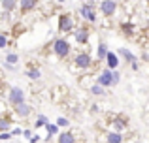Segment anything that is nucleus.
<instances>
[{"mask_svg":"<svg viewBox=\"0 0 149 143\" xmlns=\"http://www.w3.org/2000/svg\"><path fill=\"white\" fill-rule=\"evenodd\" d=\"M57 28H58V32H62V34L72 32V30L76 28V19H74L70 13H61V15H58V25H57Z\"/></svg>","mask_w":149,"mask_h":143,"instance_id":"f257e3e1","label":"nucleus"},{"mask_svg":"<svg viewBox=\"0 0 149 143\" xmlns=\"http://www.w3.org/2000/svg\"><path fill=\"white\" fill-rule=\"evenodd\" d=\"M53 51H55V55H57L58 59H66L72 49H70L68 40H64V38H57V40L53 41Z\"/></svg>","mask_w":149,"mask_h":143,"instance_id":"f03ea898","label":"nucleus"},{"mask_svg":"<svg viewBox=\"0 0 149 143\" xmlns=\"http://www.w3.org/2000/svg\"><path fill=\"white\" fill-rule=\"evenodd\" d=\"M74 64H76L79 70H89V68L93 66V59L89 53H77L76 57H74Z\"/></svg>","mask_w":149,"mask_h":143,"instance_id":"7ed1b4c3","label":"nucleus"},{"mask_svg":"<svg viewBox=\"0 0 149 143\" xmlns=\"http://www.w3.org/2000/svg\"><path fill=\"white\" fill-rule=\"evenodd\" d=\"M89 36H91V28H89L87 25H81L79 28H76V32H74L76 41H77V44H81V45H87Z\"/></svg>","mask_w":149,"mask_h":143,"instance_id":"20e7f679","label":"nucleus"},{"mask_svg":"<svg viewBox=\"0 0 149 143\" xmlns=\"http://www.w3.org/2000/svg\"><path fill=\"white\" fill-rule=\"evenodd\" d=\"M79 13H81V17H83L85 21H89V23H95V21H96L95 4H93V2H89V4H83V6L79 8Z\"/></svg>","mask_w":149,"mask_h":143,"instance_id":"39448f33","label":"nucleus"},{"mask_svg":"<svg viewBox=\"0 0 149 143\" xmlns=\"http://www.w3.org/2000/svg\"><path fill=\"white\" fill-rule=\"evenodd\" d=\"M100 11L104 17H111L117 11V2L115 0H102L100 2Z\"/></svg>","mask_w":149,"mask_h":143,"instance_id":"423d86ee","label":"nucleus"},{"mask_svg":"<svg viewBox=\"0 0 149 143\" xmlns=\"http://www.w3.org/2000/svg\"><path fill=\"white\" fill-rule=\"evenodd\" d=\"M96 83L98 85H102V87H113V73H111V70H104V72H100V75H98V79H96Z\"/></svg>","mask_w":149,"mask_h":143,"instance_id":"0eeeda50","label":"nucleus"},{"mask_svg":"<svg viewBox=\"0 0 149 143\" xmlns=\"http://www.w3.org/2000/svg\"><path fill=\"white\" fill-rule=\"evenodd\" d=\"M25 102V92H23V88L19 87H13L10 90V104L11 106H17V104Z\"/></svg>","mask_w":149,"mask_h":143,"instance_id":"6e6552de","label":"nucleus"},{"mask_svg":"<svg viewBox=\"0 0 149 143\" xmlns=\"http://www.w3.org/2000/svg\"><path fill=\"white\" fill-rule=\"evenodd\" d=\"M13 113L17 115V117H29L30 113H32V107L29 106L26 102H21V104H17V106H13Z\"/></svg>","mask_w":149,"mask_h":143,"instance_id":"1a4fd4ad","label":"nucleus"},{"mask_svg":"<svg viewBox=\"0 0 149 143\" xmlns=\"http://www.w3.org/2000/svg\"><path fill=\"white\" fill-rule=\"evenodd\" d=\"M106 62H108L109 70H115V68L119 66V55L113 53V51H108V53H106Z\"/></svg>","mask_w":149,"mask_h":143,"instance_id":"9d476101","label":"nucleus"},{"mask_svg":"<svg viewBox=\"0 0 149 143\" xmlns=\"http://www.w3.org/2000/svg\"><path fill=\"white\" fill-rule=\"evenodd\" d=\"M36 4H38V0H21V2H19V10H21V13L25 15V13H29L30 10H34Z\"/></svg>","mask_w":149,"mask_h":143,"instance_id":"9b49d317","label":"nucleus"},{"mask_svg":"<svg viewBox=\"0 0 149 143\" xmlns=\"http://www.w3.org/2000/svg\"><path fill=\"white\" fill-rule=\"evenodd\" d=\"M58 143H76V134L70 132V130L61 132L58 134Z\"/></svg>","mask_w":149,"mask_h":143,"instance_id":"f8f14e48","label":"nucleus"},{"mask_svg":"<svg viewBox=\"0 0 149 143\" xmlns=\"http://www.w3.org/2000/svg\"><path fill=\"white\" fill-rule=\"evenodd\" d=\"M11 122H13V119H11V115H10V113L0 115V132H6V130H10Z\"/></svg>","mask_w":149,"mask_h":143,"instance_id":"ddd939ff","label":"nucleus"},{"mask_svg":"<svg viewBox=\"0 0 149 143\" xmlns=\"http://www.w3.org/2000/svg\"><path fill=\"white\" fill-rule=\"evenodd\" d=\"M106 141L108 143H123V134L113 130V132H108L106 134Z\"/></svg>","mask_w":149,"mask_h":143,"instance_id":"4468645a","label":"nucleus"},{"mask_svg":"<svg viewBox=\"0 0 149 143\" xmlns=\"http://www.w3.org/2000/svg\"><path fill=\"white\" fill-rule=\"evenodd\" d=\"M113 126H115L117 132H123V130L128 126V119H127V117H115V121H113Z\"/></svg>","mask_w":149,"mask_h":143,"instance_id":"2eb2a0df","label":"nucleus"},{"mask_svg":"<svg viewBox=\"0 0 149 143\" xmlns=\"http://www.w3.org/2000/svg\"><path fill=\"white\" fill-rule=\"evenodd\" d=\"M119 28H121V32H123L127 38H132V36H134V25H132V23H121Z\"/></svg>","mask_w":149,"mask_h":143,"instance_id":"dca6fc26","label":"nucleus"},{"mask_svg":"<svg viewBox=\"0 0 149 143\" xmlns=\"http://www.w3.org/2000/svg\"><path fill=\"white\" fill-rule=\"evenodd\" d=\"M26 77L29 79H40V70L38 68H34V66H26Z\"/></svg>","mask_w":149,"mask_h":143,"instance_id":"f3484780","label":"nucleus"},{"mask_svg":"<svg viewBox=\"0 0 149 143\" xmlns=\"http://www.w3.org/2000/svg\"><path fill=\"white\" fill-rule=\"evenodd\" d=\"M15 0H2V10L6 11V13H10V11H13L15 10Z\"/></svg>","mask_w":149,"mask_h":143,"instance_id":"a211bd4d","label":"nucleus"},{"mask_svg":"<svg viewBox=\"0 0 149 143\" xmlns=\"http://www.w3.org/2000/svg\"><path fill=\"white\" fill-rule=\"evenodd\" d=\"M117 55L125 57V60H127V62H132V60H136V57L132 55V53L128 51V49H119V53H117Z\"/></svg>","mask_w":149,"mask_h":143,"instance_id":"6ab92c4d","label":"nucleus"},{"mask_svg":"<svg viewBox=\"0 0 149 143\" xmlns=\"http://www.w3.org/2000/svg\"><path fill=\"white\" fill-rule=\"evenodd\" d=\"M106 53H108V44H106V41H100V45H98V60L106 59Z\"/></svg>","mask_w":149,"mask_h":143,"instance_id":"aec40b11","label":"nucleus"},{"mask_svg":"<svg viewBox=\"0 0 149 143\" xmlns=\"http://www.w3.org/2000/svg\"><path fill=\"white\" fill-rule=\"evenodd\" d=\"M91 94H95V96H104L106 94V90H104V87H102V85H93L91 87Z\"/></svg>","mask_w":149,"mask_h":143,"instance_id":"412c9836","label":"nucleus"},{"mask_svg":"<svg viewBox=\"0 0 149 143\" xmlns=\"http://www.w3.org/2000/svg\"><path fill=\"white\" fill-rule=\"evenodd\" d=\"M47 117H45V115H38V119H36V122H34V126H36V128H42V126H45L47 124Z\"/></svg>","mask_w":149,"mask_h":143,"instance_id":"4be33fe9","label":"nucleus"},{"mask_svg":"<svg viewBox=\"0 0 149 143\" xmlns=\"http://www.w3.org/2000/svg\"><path fill=\"white\" fill-rule=\"evenodd\" d=\"M17 60H19V57H17V53H10V55H8V57H6V62H8V64H10V66H11V64H17Z\"/></svg>","mask_w":149,"mask_h":143,"instance_id":"5701e85b","label":"nucleus"},{"mask_svg":"<svg viewBox=\"0 0 149 143\" xmlns=\"http://www.w3.org/2000/svg\"><path fill=\"white\" fill-rule=\"evenodd\" d=\"M45 128H47L49 137H51V136H55V134L58 132V126H57V124H49V122H47V124H45Z\"/></svg>","mask_w":149,"mask_h":143,"instance_id":"b1692460","label":"nucleus"},{"mask_svg":"<svg viewBox=\"0 0 149 143\" xmlns=\"http://www.w3.org/2000/svg\"><path fill=\"white\" fill-rule=\"evenodd\" d=\"M11 132L10 130H6V132H0V141H8V140H11Z\"/></svg>","mask_w":149,"mask_h":143,"instance_id":"393cba45","label":"nucleus"},{"mask_svg":"<svg viewBox=\"0 0 149 143\" xmlns=\"http://www.w3.org/2000/svg\"><path fill=\"white\" fill-rule=\"evenodd\" d=\"M68 124H70V121H68V119H64V117L57 119V126H64V128H66Z\"/></svg>","mask_w":149,"mask_h":143,"instance_id":"a878e982","label":"nucleus"},{"mask_svg":"<svg viewBox=\"0 0 149 143\" xmlns=\"http://www.w3.org/2000/svg\"><path fill=\"white\" fill-rule=\"evenodd\" d=\"M8 45V38L4 36V34H0V49H4Z\"/></svg>","mask_w":149,"mask_h":143,"instance_id":"bb28decb","label":"nucleus"},{"mask_svg":"<svg viewBox=\"0 0 149 143\" xmlns=\"http://www.w3.org/2000/svg\"><path fill=\"white\" fill-rule=\"evenodd\" d=\"M111 73H113V85H117V83H119V79H121L119 72H117V70H111Z\"/></svg>","mask_w":149,"mask_h":143,"instance_id":"cd10ccee","label":"nucleus"},{"mask_svg":"<svg viewBox=\"0 0 149 143\" xmlns=\"http://www.w3.org/2000/svg\"><path fill=\"white\" fill-rule=\"evenodd\" d=\"M10 132H11V136H21L23 130L21 128H13V130H10Z\"/></svg>","mask_w":149,"mask_h":143,"instance_id":"c85d7f7f","label":"nucleus"},{"mask_svg":"<svg viewBox=\"0 0 149 143\" xmlns=\"http://www.w3.org/2000/svg\"><path fill=\"white\" fill-rule=\"evenodd\" d=\"M21 136H25L26 140H30V136H32V132H30V130H23V134Z\"/></svg>","mask_w":149,"mask_h":143,"instance_id":"c756f323","label":"nucleus"},{"mask_svg":"<svg viewBox=\"0 0 149 143\" xmlns=\"http://www.w3.org/2000/svg\"><path fill=\"white\" fill-rule=\"evenodd\" d=\"M38 140H40V137H38V136H30V143H36Z\"/></svg>","mask_w":149,"mask_h":143,"instance_id":"7c9ffc66","label":"nucleus"},{"mask_svg":"<svg viewBox=\"0 0 149 143\" xmlns=\"http://www.w3.org/2000/svg\"><path fill=\"white\" fill-rule=\"evenodd\" d=\"M2 88H4V81H2V77H0V92H2Z\"/></svg>","mask_w":149,"mask_h":143,"instance_id":"2f4dec72","label":"nucleus"},{"mask_svg":"<svg viewBox=\"0 0 149 143\" xmlns=\"http://www.w3.org/2000/svg\"><path fill=\"white\" fill-rule=\"evenodd\" d=\"M147 36H149V25H147Z\"/></svg>","mask_w":149,"mask_h":143,"instance_id":"473e14b6","label":"nucleus"},{"mask_svg":"<svg viewBox=\"0 0 149 143\" xmlns=\"http://www.w3.org/2000/svg\"><path fill=\"white\" fill-rule=\"evenodd\" d=\"M58 2H64V0H58Z\"/></svg>","mask_w":149,"mask_h":143,"instance_id":"72a5a7b5","label":"nucleus"},{"mask_svg":"<svg viewBox=\"0 0 149 143\" xmlns=\"http://www.w3.org/2000/svg\"><path fill=\"white\" fill-rule=\"evenodd\" d=\"M147 25H149V21H147Z\"/></svg>","mask_w":149,"mask_h":143,"instance_id":"f704fd0d","label":"nucleus"},{"mask_svg":"<svg viewBox=\"0 0 149 143\" xmlns=\"http://www.w3.org/2000/svg\"><path fill=\"white\" fill-rule=\"evenodd\" d=\"M0 115H2V113H0Z\"/></svg>","mask_w":149,"mask_h":143,"instance_id":"c9c22d12","label":"nucleus"}]
</instances>
